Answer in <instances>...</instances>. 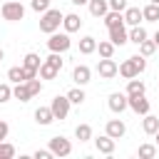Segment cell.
<instances>
[{
    "label": "cell",
    "mask_w": 159,
    "mask_h": 159,
    "mask_svg": "<svg viewBox=\"0 0 159 159\" xmlns=\"http://www.w3.org/2000/svg\"><path fill=\"white\" fill-rule=\"evenodd\" d=\"M72 80H75V84H80V87L89 84V80H92V70H89L87 65H75V70H72Z\"/></svg>",
    "instance_id": "obj_11"
},
{
    "label": "cell",
    "mask_w": 159,
    "mask_h": 159,
    "mask_svg": "<svg viewBox=\"0 0 159 159\" xmlns=\"http://www.w3.org/2000/svg\"><path fill=\"white\" fill-rule=\"evenodd\" d=\"M7 80H10L12 84L25 82V67H22V65H20V67H10V70H7Z\"/></svg>",
    "instance_id": "obj_31"
},
{
    "label": "cell",
    "mask_w": 159,
    "mask_h": 159,
    "mask_svg": "<svg viewBox=\"0 0 159 159\" xmlns=\"http://www.w3.org/2000/svg\"><path fill=\"white\" fill-rule=\"evenodd\" d=\"M57 75H60V70H57L55 65H50L47 60H42V65H40V70H37V77H40V80H57Z\"/></svg>",
    "instance_id": "obj_17"
},
{
    "label": "cell",
    "mask_w": 159,
    "mask_h": 159,
    "mask_svg": "<svg viewBox=\"0 0 159 159\" xmlns=\"http://www.w3.org/2000/svg\"><path fill=\"white\" fill-rule=\"evenodd\" d=\"M142 15H144L147 22H159V5H154V2L144 5V7H142Z\"/></svg>",
    "instance_id": "obj_26"
},
{
    "label": "cell",
    "mask_w": 159,
    "mask_h": 159,
    "mask_svg": "<svg viewBox=\"0 0 159 159\" xmlns=\"http://www.w3.org/2000/svg\"><path fill=\"white\" fill-rule=\"evenodd\" d=\"M67 99L72 102V104H82L84 99H87V94H84V87H80V84H75L70 92H67Z\"/></svg>",
    "instance_id": "obj_25"
},
{
    "label": "cell",
    "mask_w": 159,
    "mask_h": 159,
    "mask_svg": "<svg viewBox=\"0 0 159 159\" xmlns=\"http://www.w3.org/2000/svg\"><path fill=\"white\" fill-rule=\"evenodd\" d=\"M137 47H139V55H142V57H152V55L157 52V45H154V40H149V37L142 40Z\"/></svg>",
    "instance_id": "obj_29"
},
{
    "label": "cell",
    "mask_w": 159,
    "mask_h": 159,
    "mask_svg": "<svg viewBox=\"0 0 159 159\" xmlns=\"http://www.w3.org/2000/svg\"><path fill=\"white\" fill-rule=\"evenodd\" d=\"M92 139H94V147H97V152H99V154H107V157H112V154H114V139H112L109 134L92 137Z\"/></svg>",
    "instance_id": "obj_12"
},
{
    "label": "cell",
    "mask_w": 159,
    "mask_h": 159,
    "mask_svg": "<svg viewBox=\"0 0 159 159\" xmlns=\"http://www.w3.org/2000/svg\"><path fill=\"white\" fill-rule=\"evenodd\" d=\"M32 157H35V159H52L55 154H52V152H50V147H47V149H35V152H32Z\"/></svg>",
    "instance_id": "obj_40"
},
{
    "label": "cell",
    "mask_w": 159,
    "mask_h": 159,
    "mask_svg": "<svg viewBox=\"0 0 159 159\" xmlns=\"http://www.w3.org/2000/svg\"><path fill=\"white\" fill-rule=\"evenodd\" d=\"M122 17H124V25H127V27L142 25V20H144V15H142V10H139V7H127V10L122 12Z\"/></svg>",
    "instance_id": "obj_13"
},
{
    "label": "cell",
    "mask_w": 159,
    "mask_h": 159,
    "mask_svg": "<svg viewBox=\"0 0 159 159\" xmlns=\"http://www.w3.org/2000/svg\"><path fill=\"white\" fill-rule=\"evenodd\" d=\"M70 107H72V102L67 99V94H57V97H52V102H50V109H52V114H55V119H67V114H70Z\"/></svg>",
    "instance_id": "obj_4"
},
{
    "label": "cell",
    "mask_w": 159,
    "mask_h": 159,
    "mask_svg": "<svg viewBox=\"0 0 159 159\" xmlns=\"http://www.w3.org/2000/svg\"><path fill=\"white\" fill-rule=\"evenodd\" d=\"M92 52H97V37L92 35L80 37V55H92Z\"/></svg>",
    "instance_id": "obj_18"
},
{
    "label": "cell",
    "mask_w": 159,
    "mask_h": 159,
    "mask_svg": "<svg viewBox=\"0 0 159 159\" xmlns=\"http://www.w3.org/2000/svg\"><path fill=\"white\" fill-rule=\"evenodd\" d=\"M10 99H12V87L7 82H0V104H5Z\"/></svg>",
    "instance_id": "obj_34"
},
{
    "label": "cell",
    "mask_w": 159,
    "mask_h": 159,
    "mask_svg": "<svg viewBox=\"0 0 159 159\" xmlns=\"http://www.w3.org/2000/svg\"><path fill=\"white\" fill-rule=\"evenodd\" d=\"M62 27H65V32H77L80 27H82V17L77 15V12H67L65 17H62Z\"/></svg>",
    "instance_id": "obj_14"
},
{
    "label": "cell",
    "mask_w": 159,
    "mask_h": 159,
    "mask_svg": "<svg viewBox=\"0 0 159 159\" xmlns=\"http://www.w3.org/2000/svg\"><path fill=\"white\" fill-rule=\"evenodd\" d=\"M30 7H32L35 12H45V10L50 7V0H32V2H30Z\"/></svg>",
    "instance_id": "obj_36"
},
{
    "label": "cell",
    "mask_w": 159,
    "mask_h": 159,
    "mask_svg": "<svg viewBox=\"0 0 159 159\" xmlns=\"http://www.w3.org/2000/svg\"><path fill=\"white\" fill-rule=\"evenodd\" d=\"M132 60H134V65H137V70H139V75L147 70V57H142V55H132Z\"/></svg>",
    "instance_id": "obj_39"
},
{
    "label": "cell",
    "mask_w": 159,
    "mask_h": 159,
    "mask_svg": "<svg viewBox=\"0 0 159 159\" xmlns=\"http://www.w3.org/2000/svg\"><path fill=\"white\" fill-rule=\"evenodd\" d=\"M0 15H2V20H7V22H20V20L25 17V5H22L20 0H5L2 7H0Z\"/></svg>",
    "instance_id": "obj_2"
},
{
    "label": "cell",
    "mask_w": 159,
    "mask_h": 159,
    "mask_svg": "<svg viewBox=\"0 0 159 159\" xmlns=\"http://www.w3.org/2000/svg\"><path fill=\"white\" fill-rule=\"evenodd\" d=\"M50 152L55 154V157H70L72 154V142L67 139V137H62V134H57V137H52L50 139Z\"/></svg>",
    "instance_id": "obj_5"
},
{
    "label": "cell",
    "mask_w": 159,
    "mask_h": 159,
    "mask_svg": "<svg viewBox=\"0 0 159 159\" xmlns=\"http://www.w3.org/2000/svg\"><path fill=\"white\" fill-rule=\"evenodd\" d=\"M75 137L84 144V142H89L94 134H92V127H89V124H77V127H75Z\"/></svg>",
    "instance_id": "obj_28"
},
{
    "label": "cell",
    "mask_w": 159,
    "mask_h": 159,
    "mask_svg": "<svg viewBox=\"0 0 159 159\" xmlns=\"http://www.w3.org/2000/svg\"><path fill=\"white\" fill-rule=\"evenodd\" d=\"M7 134H10V124H7L5 119H0V142H5Z\"/></svg>",
    "instance_id": "obj_41"
},
{
    "label": "cell",
    "mask_w": 159,
    "mask_h": 159,
    "mask_svg": "<svg viewBox=\"0 0 159 159\" xmlns=\"http://www.w3.org/2000/svg\"><path fill=\"white\" fill-rule=\"evenodd\" d=\"M104 134H109L112 139H122V137L127 134V124H124L122 119H107V124H104Z\"/></svg>",
    "instance_id": "obj_10"
},
{
    "label": "cell",
    "mask_w": 159,
    "mask_h": 159,
    "mask_svg": "<svg viewBox=\"0 0 159 159\" xmlns=\"http://www.w3.org/2000/svg\"><path fill=\"white\" fill-rule=\"evenodd\" d=\"M149 35H147V30L142 27V25H134V27H129V42H134V45H139L142 40H147Z\"/></svg>",
    "instance_id": "obj_27"
},
{
    "label": "cell",
    "mask_w": 159,
    "mask_h": 159,
    "mask_svg": "<svg viewBox=\"0 0 159 159\" xmlns=\"http://www.w3.org/2000/svg\"><path fill=\"white\" fill-rule=\"evenodd\" d=\"M2 60H5V50L0 47V62H2Z\"/></svg>",
    "instance_id": "obj_45"
},
{
    "label": "cell",
    "mask_w": 159,
    "mask_h": 159,
    "mask_svg": "<svg viewBox=\"0 0 159 159\" xmlns=\"http://www.w3.org/2000/svg\"><path fill=\"white\" fill-rule=\"evenodd\" d=\"M152 40H154V45H157V50H159V30L154 32V37H152Z\"/></svg>",
    "instance_id": "obj_44"
},
{
    "label": "cell",
    "mask_w": 159,
    "mask_h": 159,
    "mask_svg": "<svg viewBox=\"0 0 159 159\" xmlns=\"http://www.w3.org/2000/svg\"><path fill=\"white\" fill-rule=\"evenodd\" d=\"M0 159H15V147L5 139V142H0Z\"/></svg>",
    "instance_id": "obj_33"
},
{
    "label": "cell",
    "mask_w": 159,
    "mask_h": 159,
    "mask_svg": "<svg viewBox=\"0 0 159 159\" xmlns=\"http://www.w3.org/2000/svg\"><path fill=\"white\" fill-rule=\"evenodd\" d=\"M144 92H147V84L142 80H137V77L127 80V94H144Z\"/></svg>",
    "instance_id": "obj_24"
},
{
    "label": "cell",
    "mask_w": 159,
    "mask_h": 159,
    "mask_svg": "<svg viewBox=\"0 0 159 159\" xmlns=\"http://www.w3.org/2000/svg\"><path fill=\"white\" fill-rule=\"evenodd\" d=\"M137 154H139L142 159H154V157H157V144H139Z\"/></svg>",
    "instance_id": "obj_32"
},
{
    "label": "cell",
    "mask_w": 159,
    "mask_h": 159,
    "mask_svg": "<svg viewBox=\"0 0 159 159\" xmlns=\"http://www.w3.org/2000/svg\"><path fill=\"white\" fill-rule=\"evenodd\" d=\"M117 62L112 60V57H102L99 62H97V75L102 77V80H114L117 77Z\"/></svg>",
    "instance_id": "obj_8"
},
{
    "label": "cell",
    "mask_w": 159,
    "mask_h": 159,
    "mask_svg": "<svg viewBox=\"0 0 159 159\" xmlns=\"http://www.w3.org/2000/svg\"><path fill=\"white\" fill-rule=\"evenodd\" d=\"M40 65H42V60H40V55L37 52H27L25 57H22V67H27V70H40Z\"/></svg>",
    "instance_id": "obj_23"
},
{
    "label": "cell",
    "mask_w": 159,
    "mask_h": 159,
    "mask_svg": "<svg viewBox=\"0 0 159 159\" xmlns=\"http://www.w3.org/2000/svg\"><path fill=\"white\" fill-rule=\"evenodd\" d=\"M107 107H109L114 114H122L124 109H129V107H127V92H112L109 99H107Z\"/></svg>",
    "instance_id": "obj_9"
},
{
    "label": "cell",
    "mask_w": 159,
    "mask_h": 159,
    "mask_svg": "<svg viewBox=\"0 0 159 159\" xmlns=\"http://www.w3.org/2000/svg\"><path fill=\"white\" fill-rule=\"evenodd\" d=\"M152 137H154V144H157V149H159V129H157V132H154Z\"/></svg>",
    "instance_id": "obj_43"
},
{
    "label": "cell",
    "mask_w": 159,
    "mask_h": 159,
    "mask_svg": "<svg viewBox=\"0 0 159 159\" xmlns=\"http://www.w3.org/2000/svg\"><path fill=\"white\" fill-rule=\"evenodd\" d=\"M117 75H122L124 80H132V77H139V70H137L134 60H132V57H127V60L117 67Z\"/></svg>",
    "instance_id": "obj_15"
},
{
    "label": "cell",
    "mask_w": 159,
    "mask_h": 159,
    "mask_svg": "<svg viewBox=\"0 0 159 159\" xmlns=\"http://www.w3.org/2000/svg\"><path fill=\"white\" fill-rule=\"evenodd\" d=\"M127 107H129L134 114H142V117L152 109V104H149L147 94H127Z\"/></svg>",
    "instance_id": "obj_6"
},
{
    "label": "cell",
    "mask_w": 159,
    "mask_h": 159,
    "mask_svg": "<svg viewBox=\"0 0 159 159\" xmlns=\"http://www.w3.org/2000/svg\"><path fill=\"white\" fill-rule=\"evenodd\" d=\"M70 2H72V5H87L89 0H70Z\"/></svg>",
    "instance_id": "obj_42"
},
{
    "label": "cell",
    "mask_w": 159,
    "mask_h": 159,
    "mask_svg": "<svg viewBox=\"0 0 159 159\" xmlns=\"http://www.w3.org/2000/svg\"><path fill=\"white\" fill-rule=\"evenodd\" d=\"M157 89H159V82H157Z\"/></svg>",
    "instance_id": "obj_47"
},
{
    "label": "cell",
    "mask_w": 159,
    "mask_h": 159,
    "mask_svg": "<svg viewBox=\"0 0 159 159\" xmlns=\"http://www.w3.org/2000/svg\"><path fill=\"white\" fill-rule=\"evenodd\" d=\"M35 122H37L40 127H47V124H52V122H55V114H52V109H50V107H37V109H35Z\"/></svg>",
    "instance_id": "obj_16"
},
{
    "label": "cell",
    "mask_w": 159,
    "mask_h": 159,
    "mask_svg": "<svg viewBox=\"0 0 159 159\" xmlns=\"http://www.w3.org/2000/svg\"><path fill=\"white\" fill-rule=\"evenodd\" d=\"M89 15L92 17H104V12L109 10V2L107 0H89Z\"/></svg>",
    "instance_id": "obj_20"
},
{
    "label": "cell",
    "mask_w": 159,
    "mask_h": 159,
    "mask_svg": "<svg viewBox=\"0 0 159 159\" xmlns=\"http://www.w3.org/2000/svg\"><path fill=\"white\" fill-rule=\"evenodd\" d=\"M70 47H72L70 32H60V30L50 32V37H47V50H50V52H60V55H65Z\"/></svg>",
    "instance_id": "obj_3"
},
{
    "label": "cell",
    "mask_w": 159,
    "mask_h": 159,
    "mask_svg": "<svg viewBox=\"0 0 159 159\" xmlns=\"http://www.w3.org/2000/svg\"><path fill=\"white\" fill-rule=\"evenodd\" d=\"M102 20H104V27H114V25H122V22H124L122 12H117V10H107Z\"/></svg>",
    "instance_id": "obj_22"
},
{
    "label": "cell",
    "mask_w": 159,
    "mask_h": 159,
    "mask_svg": "<svg viewBox=\"0 0 159 159\" xmlns=\"http://www.w3.org/2000/svg\"><path fill=\"white\" fill-rule=\"evenodd\" d=\"M47 62H50V65H55L57 70H62V65H65V60H62V55H60V52H50Z\"/></svg>",
    "instance_id": "obj_37"
},
{
    "label": "cell",
    "mask_w": 159,
    "mask_h": 159,
    "mask_svg": "<svg viewBox=\"0 0 159 159\" xmlns=\"http://www.w3.org/2000/svg\"><path fill=\"white\" fill-rule=\"evenodd\" d=\"M149 2H154V5H159V0H149Z\"/></svg>",
    "instance_id": "obj_46"
},
{
    "label": "cell",
    "mask_w": 159,
    "mask_h": 159,
    "mask_svg": "<svg viewBox=\"0 0 159 159\" xmlns=\"http://www.w3.org/2000/svg\"><path fill=\"white\" fill-rule=\"evenodd\" d=\"M107 35H109V42L114 47H122V45L129 42V30H127L124 22L122 25H114V27H107Z\"/></svg>",
    "instance_id": "obj_7"
},
{
    "label": "cell",
    "mask_w": 159,
    "mask_h": 159,
    "mask_svg": "<svg viewBox=\"0 0 159 159\" xmlns=\"http://www.w3.org/2000/svg\"><path fill=\"white\" fill-rule=\"evenodd\" d=\"M107 2H109V10H117V12L127 10V0H107Z\"/></svg>",
    "instance_id": "obj_38"
},
{
    "label": "cell",
    "mask_w": 159,
    "mask_h": 159,
    "mask_svg": "<svg viewBox=\"0 0 159 159\" xmlns=\"http://www.w3.org/2000/svg\"><path fill=\"white\" fill-rule=\"evenodd\" d=\"M142 129H144V134H149V137H152V134L159 129V117L147 112V114H144V119H142Z\"/></svg>",
    "instance_id": "obj_19"
},
{
    "label": "cell",
    "mask_w": 159,
    "mask_h": 159,
    "mask_svg": "<svg viewBox=\"0 0 159 159\" xmlns=\"http://www.w3.org/2000/svg\"><path fill=\"white\" fill-rule=\"evenodd\" d=\"M97 52H99V57H114V45L109 40H99L97 42Z\"/></svg>",
    "instance_id": "obj_30"
},
{
    "label": "cell",
    "mask_w": 159,
    "mask_h": 159,
    "mask_svg": "<svg viewBox=\"0 0 159 159\" xmlns=\"http://www.w3.org/2000/svg\"><path fill=\"white\" fill-rule=\"evenodd\" d=\"M62 17H65V12H62V10H57V7H47L45 12H40V32L50 35V32L60 30Z\"/></svg>",
    "instance_id": "obj_1"
},
{
    "label": "cell",
    "mask_w": 159,
    "mask_h": 159,
    "mask_svg": "<svg viewBox=\"0 0 159 159\" xmlns=\"http://www.w3.org/2000/svg\"><path fill=\"white\" fill-rule=\"evenodd\" d=\"M25 84H27V89H30V94H32V97L42 92V82H40L37 77H32V80H25Z\"/></svg>",
    "instance_id": "obj_35"
},
{
    "label": "cell",
    "mask_w": 159,
    "mask_h": 159,
    "mask_svg": "<svg viewBox=\"0 0 159 159\" xmlns=\"http://www.w3.org/2000/svg\"><path fill=\"white\" fill-rule=\"evenodd\" d=\"M12 97L20 99V102H30V99H32V94H30V89H27L25 82H17V84L12 87Z\"/></svg>",
    "instance_id": "obj_21"
}]
</instances>
